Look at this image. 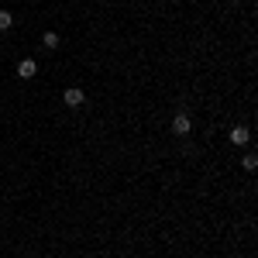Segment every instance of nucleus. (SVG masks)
<instances>
[{
  "label": "nucleus",
  "mask_w": 258,
  "mask_h": 258,
  "mask_svg": "<svg viewBox=\"0 0 258 258\" xmlns=\"http://www.w3.org/2000/svg\"><path fill=\"white\" fill-rule=\"evenodd\" d=\"M35 73H38V62L35 59H21L18 62V76L21 80H35Z\"/></svg>",
  "instance_id": "7ed1b4c3"
},
{
  "label": "nucleus",
  "mask_w": 258,
  "mask_h": 258,
  "mask_svg": "<svg viewBox=\"0 0 258 258\" xmlns=\"http://www.w3.org/2000/svg\"><path fill=\"white\" fill-rule=\"evenodd\" d=\"M241 165H244L248 172H255V169H258V155H255V152H248V155L241 159Z\"/></svg>",
  "instance_id": "423d86ee"
},
{
  "label": "nucleus",
  "mask_w": 258,
  "mask_h": 258,
  "mask_svg": "<svg viewBox=\"0 0 258 258\" xmlns=\"http://www.w3.org/2000/svg\"><path fill=\"white\" fill-rule=\"evenodd\" d=\"M62 100H66V107H83V103H86V93H83L80 86H69V90L62 93Z\"/></svg>",
  "instance_id": "f03ea898"
},
{
  "label": "nucleus",
  "mask_w": 258,
  "mask_h": 258,
  "mask_svg": "<svg viewBox=\"0 0 258 258\" xmlns=\"http://www.w3.org/2000/svg\"><path fill=\"white\" fill-rule=\"evenodd\" d=\"M41 45H45L48 52H55V48H59V45H62V38H59V35H55V31H45V35H41Z\"/></svg>",
  "instance_id": "39448f33"
},
{
  "label": "nucleus",
  "mask_w": 258,
  "mask_h": 258,
  "mask_svg": "<svg viewBox=\"0 0 258 258\" xmlns=\"http://www.w3.org/2000/svg\"><path fill=\"white\" fill-rule=\"evenodd\" d=\"M189 131H193V120H189V114H186V110H182V114H176V117H172V135L186 138Z\"/></svg>",
  "instance_id": "f257e3e1"
},
{
  "label": "nucleus",
  "mask_w": 258,
  "mask_h": 258,
  "mask_svg": "<svg viewBox=\"0 0 258 258\" xmlns=\"http://www.w3.org/2000/svg\"><path fill=\"white\" fill-rule=\"evenodd\" d=\"M227 138H231V145H248V141H251V131H248L244 124H238V127H231Z\"/></svg>",
  "instance_id": "20e7f679"
},
{
  "label": "nucleus",
  "mask_w": 258,
  "mask_h": 258,
  "mask_svg": "<svg viewBox=\"0 0 258 258\" xmlns=\"http://www.w3.org/2000/svg\"><path fill=\"white\" fill-rule=\"evenodd\" d=\"M11 24H14V14L11 11H0V31H11Z\"/></svg>",
  "instance_id": "0eeeda50"
}]
</instances>
